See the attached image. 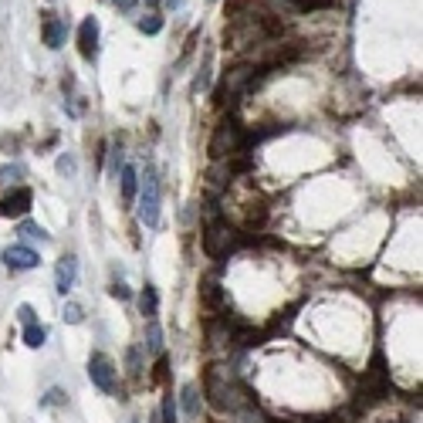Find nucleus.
Returning <instances> with one entry per match:
<instances>
[{
	"instance_id": "obj_1",
	"label": "nucleus",
	"mask_w": 423,
	"mask_h": 423,
	"mask_svg": "<svg viewBox=\"0 0 423 423\" xmlns=\"http://www.w3.org/2000/svg\"><path fill=\"white\" fill-rule=\"evenodd\" d=\"M203 396L210 400V406L227 410V413H237V410H244V406L257 403L254 393L234 376L231 365H224V363L207 365V372H203Z\"/></svg>"
},
{
	"instance_id": "obj_2",
	"label": "nucleus",
	"mask_w": 423,
	"mask_h": 423,
	"mask_svg": "<svg viewBox=\"0 0 423 423\" xmlns=\"http://www.w3.org/2000/svg\"><path fill=\"white\" fill-rule=\"evenodd\" d=\"M268 75L264 68H257L254 61H241V65H234V68H227V75H224V81L217 85V92H213V105L217 109H234L237 102H241V95H248V92H254L257 85H261V78Z\"/></svg>"
},
{
	"instance_id": "obj_3",
	"label": "nucleus",
	"mask_w": 423,
	"mask_h": 423,
	"mask_svg": "<svg viewBox=\"0 0 423 423\" xmlns=\"http://www.w3.org/2000/svg\"><path fill=\"white\" fill-rule=\"evenodd\" d=\"M386 396H389V369H386L383 352H376L356 389V410H369V406L383 403Z\"/></svg>"
},
{
	"instance_id": "obj_4",
	"label": "nucleus",
	"mask_w": 423,
	"mask_h": 423,
	"mask_svg": "<svg viewBox=\"0 0 423 423\" xmlns=\"http://www.w3.org/2000/svg\"><path fill=\"white\" fill-rule=\"evenodd\" d=\"M207 153H210L213 163L231 159L234 153H248V149H244V129H241V122H237L234 116H227V119H220V122H217Z\"/></svg>"
},
{
	"instance_id": "obj_5",
	"label": "nucleus",
	"mask_w": 423,
	"mask_h": 423,
	"mask_svg": "<svg viewBox=\"0 0 423 423\" xmlns=\"http://www.w3.org/2000/svg\"><path fill=\"white\" fill-rule=\"evenodd\" d=\"M237 241H241V237H237V231H234L224 217L207 220V227H203V254H207V257H213V261L227 257V254L237 248Z\"/></svg>"
},
{
	"instance_id": "obj_6",
	"label": "nucleus",
	"mask_w": 423,
	"mask_h": 423,
	"mask_svg": "<svg viewBox=\"0 0 423 423\" xmlns=\"http://www.w3.org/2000/svg\"><path fill=\"white\" fill-rule=\"evenodd\" d=\"M139 220L146 227H159V173L156 166H146L142 187H139Z\"/></svg>"
},
{
	"instance_id": "obj_7",
	"label": "nucleus",
	"mask_w": 423,
	"mask_h": 423,
	"mask_svg": "<svg viewBox=\"0 0 423 423\" xmlns=\"http://www.w3.org/2000/svg\"><path fill=\"white\" fill-rule=\"evenodd\" d=\"M88 380L102 389V393H116V363L105 352H92L88 356Z\"/></svg>"
},
{
	"instance_id": "obj_8",
	"label": "nucleus",
	"mask_w": 423,
	"mask_h": 423,
	"mask_svg": "<svg viewBox=\"0 0 423 423\" xmlns=\"http://www.w3.org/2000/svg\"><path fill=\"white\" fill-rule=\"evenodd\" d=\"M41 34H44V44H48L51 51H58L61 44H65V34H68V14L44 11V14H41Z\"/></svg>"
},
{
	"instance_id": "obj_9",
	"label": "nucleus",
	"mask_w": 423,
	"mask_h": 423,
	"mask_svg": "<svg viewBox=\"0 0 423 423\" xmlns=\"http://www.w3.org/2000/svg\"><path fill=\"white\" fill-rule=\"evenodd\" d=\"M200 305H203L207 315H224L227 311V291L220 288L213 278L200 281Z\"/></svg>"
},
{
	"instance_id": "obj_10",
	"label": "nucleus",
	"mask_w": 423,
	"mask_h": 423,
	"mask_svg": "<svg viewBox=\"0 0 423 423\" xmlns=\"http://www.w3.org/2000/svg\"><path fill=\"white\" fill-rule=\"evenodd\" d=\"M27 210H31V190H27V187H18V190H11L0 200V217L18 220V217H24Z\"/></svg>"
},
{
	"instance_id": "obj_11",
	"label": "nucleus",
	"mask_w": 423,
	"mask_h": 423,
	"mask_svg": "<svg viewBox=\"0 0 423 423\" xmlns=\"http://www.w3.org/2000/svg\"><path fill=\"white\" fill-rule=\"evenodd\" d=\"M78 51H81L85 61L98 58V20L95 18L81 20V27H78Z\"/></svg>"
},
{
	"instance_id": "obj_12",
	"label": "nucleus",
	"mask_w": 423,
	"mask_h": 423,
	"mask_svg": "<svg viewBox=\"0 0 423 423\" xmlns=\"http://www.w3.org/2000/svg\"><path fill=\"white\" fill-rule=\"evenodd\" d=\"M4 264L11 271H31L41 264V257H38V250L24 248V244H14V248L4 250Z\"/></svg>"
},
{
	"instance_id": "obj_13",
	"label": "nucleus",
	"mask_w": 423,
	"mask_h": 423,
	"mask_svg": "<svg viewBox=\"0 0 423 423\" xmlns=\"http://www.w3.org/2000/svg\"><path fill=\"white\" fill-rule=\"evenodd\" d=\"M75 274H78L75 254H65V257L58 261V268H55V285H58V295H68V291L75 288Z\"/></svg>"
},
{
	"instance_id": "obj_14",
	"label": "nucleus",
	"mask_w": 423,
	"mask_h": 423,
	"mask_svg": "<svg viewBox=\"0 0 423 423\" xmlns=\"http://www.w3.org/2000/svg\"><path fill=\"white\" fill-rule=\"evenodd\" d=\"M180 403H183V413L190 417V420H200V410H203V403H200V389L193 383H187L183 389H180Z\"/></svg>"
},
{
	"instance_id": "obj_15",
	"label": "nucleus",
	"mask_w": 423,
	"mask_h": 423,
	"mask_svg": "<svg viewBox=\"0 0 423 423\" xmlns=\"http://www.w3.org/2000/svg\"><path fill=\"white\" fill-rule=\"evenodd\" d=\"M135 190H139V170L135 166H122V203H133Z\"/></svg>"
},
{
	"instance_id": "obj_16",
	"label": "nucleus",
	"mask_w": 423,
	"mask_h": 423,
	"mask_svg": "<svg viewBox=\"0 0 423 423\" xmlns=\"http://www.w3.org/2000/svg\"><path fill=\"white\" fill-rule=\"evenodd\" d=\"M146 352L149 356H163V328L156 325V318H149V325H146Z\"/></svg>"
},
{
	"instance_id": "obj_17",
	"label": "nucleus",
	"mask_w": 423,
	"mask_h": 423,
	"mask_svg": "<svg viewBox=\"0 0 423 423\" xmlns=\"http://www.w3.org/2000/svg\"><path fill=\"white\" fill-rule=\"evenodd\" d=\"M264 220H268V207H264V203H254V207H248V213H244V227H248V231H261Z\"/></svg>"
},
{
	"instance_id": "obj_18",
	"label": "nucleus",
	"mask_w": 423,
	"mask_h": 423,
	"mask_svg": "<svg viewBox=\"0 0 423 423\" xmlns=\"http://www.w3.org/2000/svg\"><path fill=\"white\" fill-rule=\"evenodd\" d=\"M139 308H142V315L146 318H156V311H159V295H156L153 285H146L142 295H139Z\"/></svg>"
},
{
	"instance_id": "obj_19",
	"label": "nucleus",
	"mask_w": 423,
	"mask_h": 423,
	"mask_svg": "<svg viewBox=\"0 0 423 423\" xmlns=\"http://www.w3.org/2000/svg\"><path fill=\"white\" fill-rule=\"evenodd\" d=\"M234 417V423H271L264 413H261V406L257 403H250V406H244V410H237V413H231Z\"/></svg>"
},
{
	"instance_id": "obj_20",
	"label": "nucleus",
	"mask_w": 423,
	"mask_h": 423,
	"mask_svg": "<svg viewBox=\"0 0 423 423\" xmlns=\"http://www.w3.org/2000/svg\"><path fill=\"white\" fill-rule=\"evenodd\" d=\"M44 339H48V328L44 325H24V346H31V349H41L44 346Z\"/></svg>"
},
{
	"instance_id": "obj_21",
	"label": "nucleus",
	"mask_w": 423,
	"mask_h": 423,
	"mask_svg": "<svg viewBox=\"0 0 423 423\" xmlns=\"http://www.w3.org/2000/svg\"><path fill=\"white\" fill-rule=\"evenodd\" d=\"M139 31H142V34H159V31H163V18H159L156 11H149L146 18H139Z\"/></svg>"
},
{
	"instance_id": "obj_22",
	"label": "nucleus",
	"mask_w": 423,
	"mask_h": 423,
	"mask_svg": "<svg viewBox=\"0 0 423 423\" xmlns=\"http://www.w3.org/2000/svg\"><path fill=\"white\" fill-rule=\"evenodd\" d=\"M210 88V55L203 58V68H200V75L193 81V92H207Z\"/></svg>"
},
{
	"instance_id": "obj_23",
	"label": "nucleus",
	"mask_w": 423,
	"mask_h": 423,
	"mask_svg": "<svg viewBox=\"0 0 423 423\" xmlns=\"http://www.w3.org/2000/svg\"><path fill=\"white\" fill-rule=\"evenodd\" d=\"M20 176H24V166H20V163H11V166L0 170V183H18Z\"/></svg>"
},
{
	"instance_id": "obj_24",
	"label": "nucleus",
	"mask_w": 423,
	"mask_h": 423,
	"mask_svg": "<svg viewBox=\"0 0 423 423\" xmlns=\"http://www.w3.org/2000/svg\"><path fill=\"white\" fill-rule=\"evenodd\" d=\"M81 318H85L81 305H78V302H68V305H65V322H68V325H78Z\"/></svg>"
},
{
	"instance_id": "obj_25",
	"label": "nucleus",
	"mask_w": 423,
	"mask_h": 423,
	"mask_svg": "<svg viewBox=\"0 0 423 423\" xmlns=\"http://www.w3.org/2000/svg\"><path fill=\"white\" fill-rule=\"evenodd\" d=\"M18 234H20V237H38V241H48V234H44V227H38V224H31V220H24Z\"/></svg>"
},
{
	"instance_id": "obj_26",
	"label": "nucleus",
	"mask_w": 423,
	"mask_h": 423,
	"mask_svg": "<svg viewBox=\"0 0 423 423\" xmlns=\"http://www.w3.org/2000/svg\"><path fill=\"white\" fill-rule=\"evenodd\" d=\"M126 363H129V376H139V372H142V359H139V349H129V352H126Z\"/></svg>"
},
{
	"instance_id": "obj_27",
	"label": "nucleus",
	"mask_w": 423,
	"mask_h": 423,
	"mask_svg": "<svg viewBox=\"0 0 423 423\" xmlns=\"http://www.w3.org/2000/svg\"><path fill=\"white\" fill-rule=\"evenodd\" d=\"M18 318L24 322V325H34V322H38V315H34V308H31V305H20L18 308Z\"/></svg>"
},
{
	"instance_id": "obj_28",
	"label": "nucleus",
	"mask_w": 423,
	"mask_h": 423,
	"mask_svg": "<svg viewBox=\"0 0 423 423\" xmlns=\"http://www.w3.org/2000/svg\"><path fill=\"white\" fill-rule=\"evenodd\" d=\"M58 173H65V176L75 173V159H72V156H61L58 159Z\"/></svg>"
},
{
	"instance_id": "obj_29",
	"label": "nucleus",
	"mask_w": 423,
	"mask_h": 423,
	"mask_svg": "<svg viewBox=\"0 0 423 423\" xmlns=\"http://www.w3.org/2000/svg\"><path fill=\"white\" fill-rule=\"evenodd\" d=\"M58 403H65V389H51L44 396V406H58Z\"/></svg>"
},
{
	"instance_id": "obj_30",
	"label": "nucleus",
	"mask_w": 423,
	"mask_h": 423,
	"mask_svg": "<svg viewBox=\"0 0 423 423\" xmlns=\"http://www.w3.org/2000/svg\"><path fill=\"white\" fill-rule=\"evenodd\" d=\"M112 298H119V302H129V298H133V291L119 281V285H112Z\"/></svg>"
},
{
	"instance_id": "obj_31",
	"label": "nucleus",
	"mask_w": 423,
	"mask_h": 423,
	"mask_svg": "<svg viewBox=\"0 0 423 423\" xmlns=\"http://www.w3.org/2000/svg\"><path fill=\"white\" fill-rule=\"evenodd\" d=\"M153 380H156V383H166V359H163V356H159V363H156Z\"/></svg>"
},
{
	"instance_id": "obj_32",
	"label": "nucleus",
	"mask_w": 423,
	"mask_h": 423,
	"mask_svg": "<svg viewBox=\"0 0 423 423\" xmlns=\"http://www.w3.org/2000/svg\"><path fill=\"white\" fill-rule=\"evenodd\" d=\"M112 4H116L122 14H133V11H135V0H112Z\"/></svg>"
},
{
	"instance_id": "obj_33",
	"label": "nucleus",
	"mask_w": 423,
	"mask_h": 423,
	"mask_svg": "<svg viewBox=\"0 0 423 423\" xmlns=\"http://www.w3.org/2000/svg\"><path fill=\"white\" fill-rule=\"evenodd\" d=\"M180 4H183V0H166V7H173V11L180 7Z\"/></svg>"
},
{
	"instance_id": "obj_34",
	"label": "nucleus",
	"mask_w": 423,
	"mask_h": 423,
	"mask_svg": "<svg viewBox=\"0 0 423 423\" xmlns=\"http://www.w3.org/2000/svg\"><path fill=\"white\" fill-rule=\"evenodd\" d=\"M149 423H159V413H153V417H149Z\"/></svg>"
},
{
	"instance_id": "obj_35",
	"label": "nucleus",
	"mask_w": 423,
	"mask_h": 423,
	"mask_svg": "<svg viewBox=\"0 0 423 423\" xmlns=\"http://www.w3.org/2000/svg\"><path fill=\"white\" fill-rule=\"evenodd\" d=\"M146 4H149V7H156V4H159V0H146Z\"/></svg>"
},
{
	"instance_id": "obj_36",
	"label": "nucleus",
	"mask_w": 423,
	"mask_h": 423,
	"mask_svg": "<svg viewBox=\"0 0 423 423\" xmlns=\"http://www.w3.org/2000/svg\"><path fill=\"white\" fill-rule=\"evenodd\" d=\"M393 423H406V420H393Z\"/></svg>"
}]
</instances>
